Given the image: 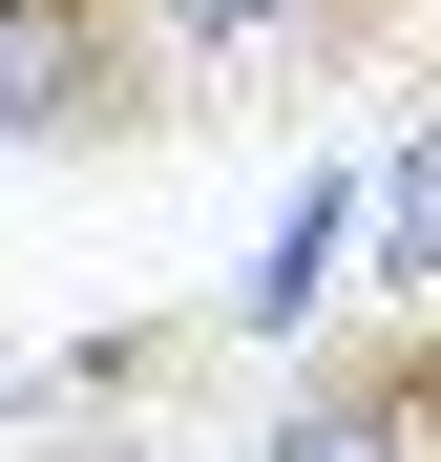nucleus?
Instances as JSON below:
<instances>
[{"label":"nucleus","instance_id":"f257e3e1","mask_svg":"<svg viewBox=\"0 0 441 462\" xmlns=\"http://www.w3.org/2000/svg\"><path fill=\"white\" fill-rule=\"evenodd\" d=\"M0 147H22V169H106V147H189L169 22H147V0H0Z\"/></svg>","mask_w":441,"mask_h":462},{"label":"nucleus","instance_id":"f03ea898","mask_svg":"<svg viewBox=\"0 0 441 462\" xmlns=\"http://www.w3.org/2000/svg\"><path fill=\"white\" fill-rule=\"evenodd\" d=\"M253 462H441V294L336 316L316 357L273 378V441H253Z\"/></svg>","mask_w":441,"mask_h":462},{"label":"nucleus","instance_id":"7ed1b4c3","mask_svg":"<svg viewBox=\"0 0 441 462\" xmlns=\"http://www.w3.org/2000/svg\"><path fill=\"white\" fill-rule=\"evenodd\" d=\"M169 22V85H189V126L253 85V63H316V0H147Z\"/></svg>","mask_w":441,"mask_h":462},{"label":"nucleus","instance_id":"20e7f679","mask_svg":"<svg viewBox=\"0 0 441 462\" xmlns=\"http://www.w3.org/2000/svg\"><path fill=\"white\" fill-rule=\"evenodd\" d=\"M379 273H400V294H441V106L400 126V169H379Z\"/></svg>","mask_w":441,"mask_h":462},{"label":"nucleus","instance_id":"39448f33","mask_svg":"<svg viewBox=\"0 0 441 462\" xmlns=\"http://www.w3.org/2000/svg\"><path fill=\"white\" fill-rule=\"evenodd\" d=\"M336 231H357V189H316V210H294V231H273V253L232 273V337H273V316H294V294H316V253H336Z\"/></svg>","mask_w":441,"mask_h":462},{"label":"nucleus","instance_id":"423d86ee","mask_svg":"<svg viewBox=\"0 0 441 462\" xmlns=\"http://www.w3.org/2000/svg\"><path fill=\"white\" fill-rule=\"evenodd\" d=\"M22 462H210L189 420H63V441H22Z\"/></svg>","mask_w":441,"mask_h":462},{"label":"nucleus","instance_id":"0eeeda50","mask_svg":"<svg viewBox=\"0 0 441 462\" xmlns=\"http://www.w3.org/2000/svg\"><path fill=\"white\" fill-rule=\"evenodd\" d=\"M420 42V0H316V63H400Z\"/></svg>","mask_w":441,"mask_h":462}]
</instances>
